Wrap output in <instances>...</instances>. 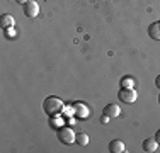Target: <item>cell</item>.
Returning a JSON list of instances; mask_svg holds the SVG:
<instances>
[{
    "instance_id": "7",
    "label": "cell",
    "mask_w": 160,
    "mask_h": 153,
    "mask_svg": "<svg viewBox=\"0 0 160 153\" xmlns=\"http://www.w3.org/2000/svg\"><path fill=\"white\" fill-rule=\"evenodd\" d=\"M148 36L155 41H160V22H153L148 27Z\"/></svg>"
},
{
    "instance_id": "11",
    "label": "cell",
    "mask_w": 160,
    "mask_h": 153,
    "mask_svg": "<svg viewBox=\"0 0 160 153\" xmlns=\"http://www.w3.org/2000/svg\"><path fill=\"white\" fill-rule=\"evenodd\" d=\"M75 143H78L80 146H87V145H89V136H87L85 133H80V135H77Z\"/></svg>"
},
{
    "instance_id": "19",
    "label": "cell",
    "mask_w": 160,
    "mask_h": 153,
    "mask_svg": "<svg viewBox=\"0 0 160 153\" xmlns=\"http://www.w3.org/2000/svg\"><path fill=\"white\" fill-rule=\"evenodd\" d=\"M158 102H160V95H158Z\"/></svg>"
},
{
    "instance_id": "6",
    "label": "cell",
    "mask_w": 160,
    "mask_h": 153,
    "mask_svg": "<svg viewBox=\"0 0 160 153\" xmlns=\"http://www.w3.org/2000/svg\"><path fill=\"white\" fill-rule=\"evenodd\" d=\"M158 148V141L155 140V138H147V140L143 141V150L152 153V151H157Z\"/></svg>"
},
{
    "instance_id": "17",
    "label": "cell",
    "mask_w": 160,
    "mask_h": 153,
    "mask_svg": "<svg viewBox=\"0 0 160 153\" xmlns=\"http://www.w3.org/2000/svg\"><path fill=\"white\" fill-rule=\"evenodd\" d=\"M155 140H157L158 143H160V129H158V131H157V135H155Z\"/></svg>"
},
{
    "instance_id": "9",
    "label": "cell",
    "mask_w": 160,
    "mask_h": 153,
    "mask_svg": "<svg viewBox=\"0 0 160 153\" xmlns=\"http://www.w3.org/2000/svg\"><path fill=\"white\" fill-rule=\"evenodd\" d=\"M14 24H16V19H14L10 14H3L2 15V19H0V26H2L3 29L14 27Z\"/></svg>"
},
{
    "instance_id": "1",
    "label": "cell",
    "mask_w": 160,
    "mask_h": 153,
    "mask_svg": "<svg viewBox=\"0 0 160 153\" xmlns=\"http://www.w3.org/2000/svg\"><path fill=\"white\" fill-rule=\"evenodd\" d=\"M63 107H65L63 101L60 97H55V95H49V97H46L44 102H43V109H44V112H46L49 117L58 116V114L63 111Z\"/></svg>"
},
{
    "instance_id": "13",
    "label": "cell",
    "mask_w": 160,
    "mask_h": 153,
    "mask_svg": "<svg viewBox=\"0 0 160 153\" xmlns=\"http://www.w3.org/2000/svg\"><path fill=\"white\" fill-rule=\"evenodd\" d=\"M53 119L49 121L51 122V126H55V128H62V122H63V119H60V117H56V116H51Z\"/></svg>"
},
{
    "instance_id": "8",
    "label": "cell",
    "mask_w": 160,
    "mask_h": 153,
    "mask_svg": "<svg viewBox=\"0 0 160 153\" xmlns=\"http://www.w3.org/2000/svg\"><path fill=\"white\" fill-rule=\"evenodd\" d=\"M104 114L109 117H118L121 114V109H119V106H116V104H108L104 109Z\"/></svg>"
},
{
    "instance_id": "5",
    "label": "cell",
    "mask_w": 160,
    "mask_h": 153,
    "mask_svg": "<svg viewBox=\"0 0 160 153\" xmlns=\"http://www.w3.org/2000/svg\"><path fill=\"white\" fill-rule=\"evenodd\" d=\"M109 151L111 153H123V151H126V146H124V143L121 140H112L109 143Z\"/></svg>"
},
{
    "instance_id": "4",
    "label": "cell",
    "mask_w": 160,
    "mask_h": 153,
    "mask_svg": "<svg viewBox=\"0 0 160 153\" xmlns=\"http://www.w3.org/2000/svg\"><path fill=\"white\" fill-rule=\"evenodd\" d=\"M22 7H24V14L28 15V17H36V15L39 14V5H38V2H34V0L26 2Z\"/></svg>"
},
{
    "instance_id": "3",
    "label": "cell",
    "mask_w": 160,
    "mask_h": 153,
    "mask_svg": "<svg viewBox=\"0 0 160 153\" xmlns=\"http://www.w3.org/2000/svg\"><path fill=\"white\" fill-rule=\"evenodd\" d=\"M119 99L124 104H133L138 99V94L135 92V89H121L119 90Z\"/></svg>"
},
{
    "instance_id": "14",
    "label": "cell",
    "mask_w": 160,
    "mask_h": 153,
    "mask_svg": "<svg viewBox=\"0 0 160 153\" xmlns=\"http://www.w3.org/2000/svg\"><path fill=\"white\" fill-rule=\"evenodd\" d=\"M109 119H111L109 116H106V114H102V117H101V122H102V124H108V122H109Z\"/></svg>"
},
{
    "instance_id": "10",
    "label": "cell",
    "mask_w": 160,
    "mask_h": 153,
    "mask_svg": "<svg viewBox=\"0 0 160 153\" xmlns=\"http://www.w3.org/2000/svg\"><path fill=\"white\" fill-rule=\"evenodd\" d=\"M73 107H75V112L78 114V117H87L89 116V109H87L85 104H78V102H75Z\"/></svg>"
},
{
    "instance_id": "12",
    "label": "cell",
    "mask_w": 160,
    "mask_h": 153,
    "mask_svg": "<svg viewBox=\"0 0 160 153\" xmlns=\"http://www.w3.org/2000/svg\"><path fill=\"white\" fill-rule=\"evenodd\" d=\"M121 85H123V89H133V85H135V80H133L131 76H124V78L121 80Z\"/></svg>"
},
{
    "instance_id": "18",
    "label": "cell",
    "mask_w": 160,
    "mask_h": 153,
    "mask_svg": "<svg viewBox=\"0 0 160 153\" xmlns=\"http://www.w3.org/2000/svg\"><path fill=\"white\" fill-rule=\"evenodd\" d=\"M16 2H17V3H21V5H24V3H26V2H29V0H16Z\"/></svg>"
},
{
    "instance_id": "15",
    "label": "cell",
    "mask_w": 160,
    "mask_h": 153,
    "mask_svg": "<svg viewBox=\"0 0 160 153\" xmlns=\"http://www.w3.org/2000/svg\"><path fill=\"white\" fill-rule=\"evenodd\" d=\"M7 31V36H16V31H14L12 27H9V29H5Z\"/></svg>"
},
{
    "instance_id": "2",
    "label": "cell",
    "mask_w": 160,
    "mask_h": 153,
    "mask_svg": "<svg viewBox=\"0 0 160 153\" xmlns=\"http://www.w3.org/2000/svg\"><path fill=\"white\" fill-rule=\"evenodd\" d=\"M58 140L65 145H72V143H75V140H77V135L73 133L72 128H65V126H62V128L58 129Z\"/></svg>"
},
{
    "instance_id": "16",
    "label": "cell",
    "mask_w": 160,
    "mask_h": 153,
    "mask_svg": "<svg viewBox=\"0 0 160 153\" xmlns=\"http://www.w3.org/2000/svg\"><path fill=\"white\" fill-rule=\"evenodd\" d=\"M155 85H157V87H158V89H160V75L157 76V78H155Z\"/></svg>"
}]
</instances>
